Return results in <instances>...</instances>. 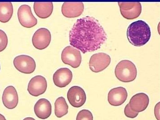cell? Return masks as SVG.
<instances>
[{
	"instance_id": "cell-1",
	"label": "cell",
	"mask_w": 160,
	"mask_h": 120,
	"mask_svg": "<svg viewBox=\"0 0 160 120\" xmlns=\"http://www.w3.org/2000/svg\"><path fill=\"white\" fill-rule=\"evenodd\" d=\"M69 37L70 44L83 53L100 48L107 39L98 21L89 16L77 20L70 31Z\"/></svg>"
},
{
	"instance_id": "cell-2",
	"label": "cell",
	"mask_w": 160,
	"mask_h": 120,
	"mask_svg": "<svg viewBox=\"0 0 160 120\" xmlns=\"http://www.w3.org/2000/svg\"><path fill=\"white\" fill-rule=\"evenodd\" d=\"M127 36L129 42L136 46L146 44L151 36L150 28L145 21L138 20L132 22L128 26Z\"/></svg>"
},
{
	"instance_id": "cell-3",
	"label": "cell",
	"mask_w": 160,
	"mask_h": 120,
	"mask_svg": "<svg viewBox=\"0 0 160 120\" xmlns=\"http://www.w3.org/2000/svg\"><path fill=\"white\" fill-rule=\"evenodd\" d=\"M137 74L135 64L131 61L123 60L117 65L115 69V74L117 78L124 82H129L134 81Z\"/></svg>"
},
{
	"instance_id": "cell-4",
	"label": "cell",
	"mask_w": 160,
	"mask_h": 120,
	"mask_svg": "<svg viewBox=\"0 0 160 120\" xmlns=\"http://www.w3.org/2000/svg\"><path fill=\"white\" fill-rule=\"evenodd\" d=\"M61 58L64 63L74 68L78 67L82 61V56L79 50L70 46H67L63 49Z\"/></svg>"
},
{
	"instance_id": "cell-5",
	"label": "cell",
	"mask_w": 160,
	"mask_h": 120,
	"mask_svg": "<svg viewBox=\"0 0 160 120\" xmlns=\"http://www.w3.org/2000/svg\"><path fill=\"white\" fill-rule=\"evenodd\" d=\"M122 16L128 19H133L139 16L142 12V5L139 2H118Z\"/></svg>"
},
{
	"instance_id": "cell-6",
	"label": "cell",
	"mask_w": 160,
	"mask_h": 120,
	"mask_svg": "<svg viewBox=\"0 0 160 120\" xmlns=\"http://www.w3.org/2000/svg\"><path fill=\"white\" fill-rule=\"evenodd\" d=\"M111 58L107 53L98 52L92 55L89 61L91 70L94 72H98L106 68L111 62Z\"/></svg>"
},
{
	"instance_id": "cell-7",
	"label": "cell",
	"mask_w": 160,
	"mask_h": 120,
	"mask_svg": "<svg viewBox=\"0 0 160 120\" xmlns=\"http://www.w3.org/2000/svg\"><path fill=\"white\" fill-rule=\"evenodd\" d=\"M15 68L20 72L30 74L35 70L36 64L34 59L30 56L21 55L15 57L13 61Z\"/></svg>"
},
{
	"instance_id": "cell-8",
	"label": "cell",
	"mask_w": 160,
	"mask_h": 120,
	"mask_svg": "<svg viewBox=\"0 0 160 120\" xmlns=\"http://www.w3.org/2000/svg\"><path fill=\"white\" fill-rule=\"evenodd\" d=\"M18 16L21 24L25 28H32L37 23V20L33 15L31 7L28 5L23 4L19 7Z\"/></svg>"
},
{
	"instance_id": "cell-9",
	"label": "cell",
	"mask_w": 160,
	"mask_h": 120,
	"mask_svg": "<svg viewBox=\"0 0 160 120\" xmlns=\"http://www.w3.org/2000/svg\"><path fill=\"white\" fill-rule=\"evenodd\" d=\"M51 39L49 31L45 28H41L35 32L33 35L32 41L33 45L36 48L42 50L49 44Z\"/></svg>"
},
{
	"instance_id": "cell-10",
	"label": "cell",
	"mask_w": 160,
	"mask_h": 120,
	"mask_svg": "<svg viewBox=\"0 0 160 120\" xmlns=\"http://www.w3.org/2000/svg\"><path fill=\"white\" fill-rule=\"evenodd\" d=\"M67 97L69 103L75 108H79L82 106L86 100L84 91L78 86L71 87L68 91Z\"/></svg>"
},
{
	"instance_id": "cell-11",
	"label": "cell",
	"mask_w": 160,
	"mask_h": 120,
	"mask_svg": "<svg viewBox=\"0 0 160 120\" xmlns=\"http://www.w3.org/2000/svg\"><path fill=\"white\" fill-rule=\"evenodd\" d=\"M47 86L46 78L41 75L36 76L30 80L28 87V91L31 95L37 97L46 91Z\"/></svg>"
},
{
	"instance_id": "cell-12",
	"label": "cell",
	"mask_w": 160,
	"mask_h": 120,
	"mask_svg": "<svg viewBox=\"0 0 160 120\" xmlns=\"http://www.w3.org/2000/svg\"><path fill=\"white\" fill-rule=\"evenodd\" d=\"M128 97V92L126 89L122 87L114 88L111 89L108 92V100L112 106H119L126 101Z\"/></svg>"
},
{
	"instance_id": "cell-13",
	"label": "cell",
	"mask_w": 160,
	"mask_h": 120,
	"mask_svg": "<svg viewBox=\"0 0 160 120\" xmlns=\"http://www.w3.org/2000/svg\"><path fill=\"white\" fill-rule=\"evenodd\" d=\"M84 9L82 2H65L62 6L61 11L63 15L68 18H75L80 16Z\"/></svg>"
},
{
	"instance_id": "cell-14",
	"label": "cell",
	"mask_w": 160,
	"mask_h": 120,
	"mask_svg": "<svg viewBox=\"0 0 160 120\" xmlns=\"http://www.w3.org/2000/svg\"><path fill=\"white\" fill-rule=\"evenodd\" d=\"M72 74L68 68H63L58 69L54 73L53 80L57 86L63 88L68 85L71 81Z\"/></svg>"
},
{
	"instance_id": "cell-15",
	"label": "cell",
	"mask_w": 160,
	"mask_h": 120,
	"mask_svg": "<svg viewBox=\"0 0 160 120\" xmlns=\"http://www.w3.org/2000/svg\"><path fill=\"white\" fill-rule=\"evenodd\" d=\"M149 101L148 95L144 93L141 92L133 96L130 99L129 104L132 110L139 113L146 109Z\"/></svg>"
},
{
	"instance_id": "cell-16",
	"label": "cell",
	"mask_w": 160,
	"mask_h": 120,
	"mask_svg": "<svg viewBox=\"0 0 160 120\" xmlns=\"http://www.w3.org/2000/svg\"><path fill=\"white\" fill-rule=\"evenodd\" d=\"M2 101L4 106L9 109L15 108L18 105V98L17 91L12 86L7 87L3 91Z\"/></svg>"
},
{
	"instance_id": "cell-17",
	"label": "cell",
	"mask_w": 160,
	"mask_h": 120,
	"mask_svg": "<svg viewBox=\"0 0 160 120\" xmlns=\"http://www.w3.org/2000/svg\"><path fill=\"white\" fill-rule=\"evenodd\" d=\"M35 113L38 118L44 119L48 118L52 112V106L47 99L42 98L39 99L34 105Z\"/></svg>"
},
{
	"instance_id": "cell-18",
	"label": "cell",
	"mask_w": 160,
	"mask_h": 120,
	"mask_svg": "<svg viewBox=\"0 0 160 120\" xmlns=\"http://www.w3.org/2000/svg\"><path fill=\"white\" fill-rule=\"evenodd\" d=\"M33 8L36 14L39 18H45L50 16L53 11L52 2H35Z\"/></svg>"
},
{
	"instance_id": "cell-19",
	"label": "cell",
	"mask_w": 160,
	"mask_h": 120,
	"mask_svg": "<svg viewBox=\"0 0 160 120\" xmlns=\"http://www.w3.org/2000/svg\"><path fill=\"white\" fill-rule=\"evenodd\" d=\"M13 8L10 2H0V21L5 23L11 18L13 14Z\"/></svg>"
},
{
	"instance_id": "cell-20",
	"label": "cell",
	"mask_w": 160,
	"mask_h": 120,
	"mask_svg": "<svg viewBox=\"0 0 160 120\" xmlns=\"http://www.w3.org/2000/svg\"><path fill=\"white\" fill-rule=\"evenodd\" d=\"M54 105L55 114L57 117L61 118L68 113V106L63 97H60L57 98Z\"/></svg>"
},
{
	"instance_id": "cell-21",
	"label": "cell",
	"mask_w": 160,
	"mask_h": 120,
	"mask_svg": "<svg viewBox=\"0 0 160 120\" xmlns=\"http://www.w3.org/2000/svg\"><path fill=\"white\" fill-rule=\"evenodd\" d=\"M76 120H93V117L91 112L87 109H82L78 113Z\"/></svg>"
},
{
	"instance_id": "cell-22",
	"label": "cell",
	"mask_w": 160,
	"mask_h": 120,
	"mask_svg": "<svg viewBox=\"0 0 160 120\" xmlns=\"http://www.w3.org/2000/svg\"><path fill=\"white\" fill-rule=\"evenodd\" d=\"M8 43L7 36L5 32L0 29V52L4 50Z\"/></svg>"
},
{
	"instance_id": "cell-23",
	"label": "cell",
	"mask_w": 160,
	"mask_h": 120,
	"mask_svg": "<svg viewBox=\"0 0 160 120\" xmlns=\"http://www.w3.org/2000/svg\"><path fill=\"white\" fill-rule=\"evenodd\" d=\"M124 113L126 117L133 118H136L138 115L139 113L132 110L128 103L127 104L124 108Z\"/></svg>"
},
{
	"instance_id": "cell-24",
	"label": "cell",
	"mask_w": 160,
	"mask_h": 120,
	"mask_svg": "<svg viewBox=\"0 0 160 120\" xmlns=\"http://www.w3.org/2000/svg\"><path fill=\"white\" fill-rule=\"evenodd\" d=\"M160 102L155 105L154 109L155 116L157 120H160Z\"/></svg>"
},
{
	"instance_id": "cell-25",
	"label": "cell",
	"mask_w": 160,
	"mask_h": 120,
	"mask_svg": "<svg viewBox=\"0 0 160 120\" xmlns=\"http://www.w3.org/2000/svg\"><path fill=\"white\" fill-rule=\"evenodd\" d=\"M0 120H6L4 116L0 113Z\"/></svg>"
},
{
	"instance_id": "cell-26",
	"label": "cell",
	"mask_w": 160,
	"mask_h": 120,
	"mask_svg": "<svg viewBox=\"0 0 160 120\" xmlns=\"http://www.w3.org/2000/svg\"><path fill=\"white\" fill-rule=\"evenodd\" d=\"M23 120H36L34 118L31 117H27L24 119Z\"/></svg>"
},
{
	"instance_id": "cell-27",
	"label": "cell",
	"mask_w": 160,
	"mask_h": 120,
	"mask_svg": "<svg viewBox=\"0 0 160 120\" xmlns=\"http://www.w3.org/2000/svg\"></svg>"
}]
</instances>
